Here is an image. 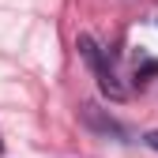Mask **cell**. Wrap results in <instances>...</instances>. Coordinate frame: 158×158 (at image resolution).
<instances>
[{"mask_svg": "<svg viewBox=\"0 0 158 158\" xmlns=\"http://www.w3.org/2000/svg\"><path fill=\"white\" fill-rule=\"evenodd\" d=\"M79 56L90 64V72L98 75V87H102V94L106 98H113V102H121V98L128 94L124 87H121V79H117V72H113V64H109V56H106V49L94 42L90 34H79Z\"/></svg>", "mask_w": 158, "mask_h": 158, "instance_id": "cell-1", "label": "cell"}, {"mask_svg": "<svg viewBox=\"0 0 158 158\" xmlns=\"http://www.w3.org/2000/svg\"><path fill=\"white\" fill-rule=\"evenodd\" d=\"M83 117H87V124H90V128L106 132V135H121V139L128 135V128H124V124H117L113 117H102V109H98V106H83Z\"/></svg>", "mask_w": 158, "mask_h": 158, "instance_id": "cell-2", "label": "cell"}, {"mask_svg": "<svg viewBox=\"0 0 158 158\" xmlns=\"http://www.w3.org/2000/svg\"><path fill=\"white\" fill-rule=\"evenodd\" d=\"M143 143H147V147H151V151H158V128H154V132H147V135H143Z\"/></svg>", "mask_w": 158, "mask_h": 158, "instance_id": "cell-3", "label": "cell"}]
</instances>
